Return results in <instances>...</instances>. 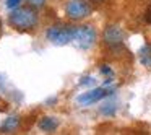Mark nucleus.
Here are the masks:
<instances>
[{
    "instance_id": "obj_1",
    "label": "nucleus",
    "mask_w": 151,
    "mask_h": 135,
    "mask_svg": "<svg viewBox=\"0 0 151 135\" xmlns=\"http://www.w3.org/2000/svg\"><path fill=\"white\" fill-rule=\"evenodd\" d=\"M37 13L33 7H17L8 15V23L18 31H29L37 26Z\"/></svg>"
},
{
    "instance_id": "obj_2",
    "label": "nucleus",
    "mask_w": 151,
    "mask_h": 135,
    "mask_svg": "<svg viewBox=\"0 0 151 135\" xmlns=\"http://www.w3.org/2000/svg\"><path fill=\"white\" fill-rule=\"evenodd\" d=\"M75 30L76 26H70V25H52L46 31V38L49 43L55 46H65L75 39Z\"/></svg>"
},
{
    "instance_id": "obj_3",
    "label": "nucleus",
    "mask_w": 151,
    "mask_h": 135,
    "mask_svg": "<svg viewBox=\"0 0 151 135\" xmlns=\"http://www.w3.org/2000/svg\"><path fill=\"white\" fill-rule=\"evenodd\" d=\"M91 4L88 0H68L65 5V13L72 21L85 20L91 15Z\"/></svg>"
},
{
    "instance_id": "obj_4",
    "label": "nucleus",
    "mask_w": 151,
    "mask_h": 135,
    "mask_svg": "<svg viewBox=\"0 0 151 135\" xmlns=\"http://www.w3.org/2000/svg\"><path fill=\"white\" fill-rule=\"evenodd\" d=\"M96 30L91 25H81V26H76L75 30V44L80 49H89L93 44L96 43Z\"/></svg>"
},
{
    "instance_id": "obj_5",
    "label": "nucleus",
    "mask_w": 151,
    "mask_h": 135,
    "mask_svg": "<svg viewBox=\"0 0 151 135\" xmlns=\"http://www.w3.org/2000/svg\"><path fill=\"white\" fill-rule=\"evenodd\" d=\"M124 39H125V34H124V31H122V28L117 26V25H109V26H106L104 33H102V41H104V44L107 47H111V49H119V47H122Z\"/></svg>"
},
{
    "instance_id": "obj_6",
    "label": "nucleus",
    "mask_w": 151,
    "mask_h": 135,
    "mask_svg": "<svg viewBox=\"0 0 151 135\" xmlns=\"http://www.w3.org/2000/svg\"><path fill=\"white\" fill-rule=\"evenodd\" d=\"M114 95V90H107V88H94V90H89V91L83 93L76 98V103L80 106H89L93 103H98L101 99L107 98V96Z\"/></svg>"
},
{
    "instance_id": "obj_7",
    "label": "nucleus",
    "mask_w": 151,
    "mask_h": 135,
    "mask_svg": "<svg viewBox=\"0 0 151 135\" xmlns=\"http://www.w3.org/2000/svg\"><path fill=\"white\" fill-rule=\"evenodd\" d=\"M18 127H20V117L18 116H8L0 125V132L2 134H13Z\"/></svg>"
},
{
    "instance_id": "obj_8",
    "label": "nucleus",
    "mask_w": 151,
    "mask_h": 135,
    "mask_svg": "<svg viewBox=\"0 0 151 135\" xmlns=\"http://www.w3.org/2000/svg\"><path fill=\"white\" fill-rule=\"evenodd\" d=\"M39 129L44 132H54L57 127H59V121H57L55 117H50V116H46V117H42L39 121Z\"/></svg>"
},
{
    "instance_id": "obj_9",
    "label": "nucleus",
    "mask_w": 151,
    "mask_h": 135,
    "mask_svg": "<svg viewBox=\"0 0 151 135\" xmlns=\"http://www.w3.org/2000/svg\"><path fill=\"white\" fill-rule=\"evenodd\" d=\"M138 59H140L141 65L151 69V46L150 44H145V46L138 51Z\"/></svg>"
},
{
    "instance_id": "obj_10",
    "label": "nucleus",
    "mask_w": 151,
    "mask_h": 135,
    "mask_svg": "<svg viewBox=\"0 0 151 135\" xmlns=\"http://www.w3.org/2000/svg\"><path fill=\"white\" fill-rule=\"evenodd\" d=\"M101 114H104V116H114L115 114V104L114 103H106L104 106H101Z\"/></svg>"
},
{
    "instance_id": "obj_11",
    "label": "nucleus",
    "mask_w": 151,
    "mask_h": 135,
    "mask_svg": "<svg viewBox=\"0 0 151 135\" xmlns=\"http://www.w3.org/2000/svg\"><path fill=\"white\" fill-rule=\"evenodd\" d=\"M99 72L102 73V75H106L107 78H111L112 75H114V72H112V69L109 65H106V64H102L101 67H99Z\"/></svg>"
},
{
    "instance_id": "obj_12",
    "label": "nucleus",
    "mask_w": 151,
    "mask_h": 135,
    "mask_svg": "<svg viewBox=\"0 0 151 135\" xmlns=\"http://www.w3.org/2000/svg\"><path fill=\"white\" fill-rule=\"evenodd\" d=\"M80 85L81 86H91V85H94V78L89 77V75H86V77H83V78L80 80Z\"/></svg>"
},
{
    "instance_id": "obj_13",
    "label": "nucleus",
    "mask_w": 151,
    "mask_h": 135,
    "mask_svg": "<svg viewBox=\"0 0 151 135\" xmlns=\"http://www.w3.org/2000/svg\"><path fill=\"white\" fill-rule=\"evenodd\" d=\"M44 4H46V0H28V5L33 8H41L44 7Z\"/></svg>"
},
{
    "instance_id": "obj_14",
    "label": "nucleus",
    "mask_w": 151,
    "mask_h": 135,
    "mask_svg": "<svg viewBox=\"0 0 151 135\" xmlns=\"http://www.w3.org/2000/svg\"><path fill=\"white\" fill-rule=\"evenodd\" d=\"M21 0H5V5H7L10 10H13V8H17L18 5H20Z\"/></svg>"
},
{
    "instance_id": "obj_15",
    "label": "nucleus",
    "mask_w": 151,
    "mask_h": 135,
    "mask_svg": "<svg viewBox=\"0 0 151 135\" xmlns=\"http://www.w3.org/2000/svg\"><path fill=\"white\" fill-rule=\"evenodd\" d=\"M145 18H146V21H148V23H151V5L148 7V10H146V15H145Z\"/></svg>"
},
{
    "instance_id": "obj_16",
    "label": "nucleus",
    "mask_w": 151,
    "mask_h": 135,
    "mask_svg": "<svg viewBox=\"0 0 151 135\" xmlns=\"http://www.w3.org/2000/svg\"><path fill=\"white\" fill-rule=\"evenodd\" d=\"M0 30H2V21H0Z\"/></svg>"
}]
</instances>
